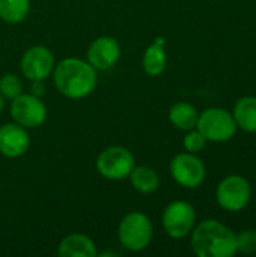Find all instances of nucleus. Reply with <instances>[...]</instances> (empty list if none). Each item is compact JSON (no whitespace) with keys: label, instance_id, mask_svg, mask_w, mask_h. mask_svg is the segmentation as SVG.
Returning a JSON list of instances; mask_svg holds the SVG:
<instances>
[{"label":"nucleus","instance_id":"19","mask_svg":"<svg viewBox=\"0 0 256 257\" xmlns=\"http://www.w3.org/2000/svg\"><path fill=\"white\" fill-rule=\"evenodd\" d=\"M0 93L5 99L12 101L23 93V81L17 74L8 72L0 77Z\"/></svg>","mask_w":256,"mask_h":257},{"label":"nucleus","instance_id":"10","mask_svg":"<svg viewBox=\"0 0 256 257\" xmlns=\"http://www.w3.org/2000/svg\"><path fill=\"white\" fill-rule=\"evenodd\" d=\"M56 60L50 48L33 45L27 48L20 60L21 74L30 81H45L54 69Z\"/></svg>","mask_w":256,"mask_h":257},{"label":"nucleus","instance_id":"7","mask_svg":"<svg viewBox=\"0 0 256 257\" xmlns=\"http://www.w3.org/2000/svg\"><path fill=\"white\" fill-rule=\"evenodd\" d=\"M161 226L172 239L187 238L196 226V211L193 205L186 200L170 202L163 211Z\"/></svg>","mask_w":256,"mask_h":257},{"label":"nucleus","instance_id":"4","mask_svg":"<svg viewBox=\"0 0 256 257\" xmlns=\"http://www.w3.org/2000/svg\"><path fill=\"white\" fill-rule=\"evenodd\" d=\"M196 128L202 133L207 142L225 143L237 133V123L231 111L222 107H210L199 113Z\"/></svg>","mask_w":256,"mask_h":257},{"label":"nucleus","instance_id":"3","mask_svg":"<svg viewBox=\"0 0 256 257\" xmlns=\"http://www.w3.org/2000/svg\"><path fill=\"white\" fill-rule=\"evenodd\" d=\"M154 235L151 218L140 212H128L118 226V241L128 251H143L149 247Z\"/></svg>","mask_w":256,"mask_h":257},{"label":"nucleus","instance_id":"12","mask_svg":"<svg viewBox=\"0 0 256 257\" xmlns=\"http://www.w3.org/2000/svg\"><path fill=\"white\" fill-rule=\"evenodd\" d=\"M30 146L27 130L15 122H8L0 126V154L6 158L23 157Z\"/></svg>","mask_w":256,"mask_h":257},{"label":"nucleus","instance_id":"13","mask_svg":"<svg viewBox=\"0 0 256 257\" xmlns=\"http://www.w3.org/2000/svg\"><path fill=\"white\" fill-rule=\"evenodd\" d=\"M98 254L95 242L83 233H69L57 245L60 257H95Z\"/></svg>","mask_w":256,"mask_h":257},{"label":"nucleus","instance_id":"17","mask_svg":"<svg viewBox=\"0 0 256 257\" xmlns=\"http://www.w3.org/2000/svg\"><path fill=\"white\" fill-rule=\"evenodd\" d=\"M128 179L133 188L140 194H151L157 191L160 187L158 173L148 166H134Z\"/></svg>","mask_w":256,"mask_h":257},{"label":"nucleus","instance_id":"6","mask_svg":"<svg viewBox=\"0 0 256 257\" xmlns=\"http://www.w3.org/2000/svg\"><path fill=\"white\" fill-rule=\"evenodd\" d=\"M136 166V158L124 146H109L100 152L95 161L98 173L109 181L127 179Z\"/></svg>","mask_w":256,"mask_h":257},{"label":"nucleus","instance_id":"18","mask_svg":"<svg viewBox=\"0 0 256 257\" xmlns=\"http://www.w3.org/2000/svg\"><path fill=\"white\" fill-rule=\"evenodd\" d=\"M30 12V0H0V20L8 24H18Z\"/></svg>","mask_w":256,"mask_h":257},{"label":"nucleus","instance_id":"11","mask_svg":"<svg viewBox=\"0 0 256 257\" xmlns=\"http://www.w3.org/2000/svg\"><path fill=\"white\" fill-rule=\"evenodd\" d=\"M122 54L121 44L113 36H100L94 39L88 48L86 60L97 71H107L113 68Z\"/></svg>","mask_w":256,"mask_h":257},{"label":"nucleus","instance_id":"14","mask_svg":"<svg viewBox=\"0 0 256 257\" xmlns=\"http://www.w3.org/2000/svg\"><path fill=\"white\" fill-rule=\"evenodd\" d=\"M164 38H155L142 56V69L149 77H158L167 66V54L164 50Z\"/></svg>","mask_w":256,"mask_h":257},{"label":"nucleus","instance_id":"5","mask_svg":"<svg viewBox=\"0 0 256 257\" xmlns=\"http://www.w3.org/2000/svg\"><path fill=\"white\" fill-rule=\"evenodd\" d=\"M217 205L226 212H241L252 200L250 182L241 175L225 176L216 188Z\"/></svg>","mask_w":256,"mask_h":257},{"label":"nucleus","instance_id":"20","mask_svg":"<svg viewBox=\"0 0 256 257\" xmlns=\"http://www.w3.org/2000/svg\"><path fill=\"white\" fill-rule=\"evenodd\" d=\"M207 139L202 136V133L198 128H193L190 131H186V136L183 139V146L186 149V152H192V154H199L205 149L207 146Z\"/></svg>","mask_w":256,"mask_h":257},{"label":"nucleus","instance_id":"8","mask_svg":"<svg viewBox=\"0 0 256 257\" xmlns=\"http://www.w3.org/2000/svg\"><path fill=\"white\" fill-rule=\"evenodd\" d=\"M174 181L189 190H195L202 185L207 178V167L204 161L192 152H181L175 155L169 164Z\"/></svg>","mask_w":256,"mask_h":257},{"label":"nucleus","instance_id":"22","mask_svg":"<svg viewBox=\"0 0 256 257\" xmlns=\"http://www.w3.org/2000/svg\"><path fill=\"white\" fill-rule=\"evenodd\" d=\"M3 108H5V98H3L2 93H0V113L3 111Z\"/></svg>","mask_w":256,"mask_h":257},{"label":"nucleus","instance_id":"16","mask_svg":"<svg viewBox=\"0 0 256 257\" xmlns=\"http://www.w3.org/2000/svg\"><path fill=\"white\" fill-rule=\"evenodd\" d=\"M169 122L180 131H190L193 128H196L198 123V117H199V111L196 110L195 105H192L190 102H175L170 108H169Z\"/></svg>","mask_w":256,"mask_h":257},{"label":"nucleus","instance_id":"2","mask_svg":"<svg viewBox=\"0 0 256 257\" xmlns=\"http://www.w3.org/2000/svg\"><path fill=\"white\" fill-rule=\"evenodd\" d=\"M190 245L198 257H234L237 233L217 220H204L193 227Z\"/></svg>","mask_w":256,"mask_h":257},{"label":"nucleus","instance_id":"9","mask_svg":"<svg viewBox=\"0 0 256 257\" xmlns=\"http://www.w3.org/2000/svg\"><path fill=\"white\" fill-rule=\"evenodd\" d=\"M9 114L12 120L26 130L39 128L47 120V107L41 96L33 93H21L11 101Z\"/></svg>","mask_w":256,"mask_h":257},{"label":"nucleus","instance_id":"1","mask_svg":"<svg viewBox=\"0 0 256 257\" xmlns=\"http://www.w3.org/2000/svg\"><path fill=\"white\" fill-rule=\"evenodd\" d=\"M51 75L56 90L69 99L89 96L98 84V71L80 57L62 59L54 65Z\"/></svg>","mask_w":256,"mask_h":257},{"label":"nucleus","instance_id":"15","mask_svg":"<svg viewBox=\"0 0 256 257\" xmlns=\"http://www.w3.org/2000/svg\"><path fill=\"white\" fill-rule=\"evenodd\" d=\"M232 116L237 128L246 133H256V96H241L232 108Z\"/></svg>","mask_w":256,"mask_h":257},{"label":"nucleus","instance_id":"21","mask_svg":"<svg viewBox=\"0 0 256 257\" xmlns=\"http://www.w3.org/2000/svg\"><path fill=\"white\" fill-rule=\"evenodd\" d=\"M237 253L255 254L256 253V230L246 229L237 233Z\"/></svg>","mask_w":256,"mask_h":257}]
</instances>
